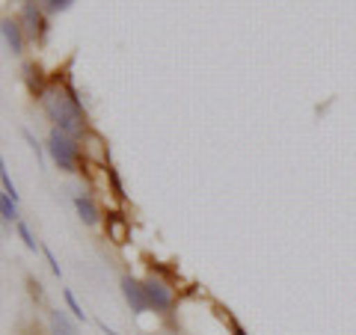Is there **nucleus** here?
I'll return each mask as SVG.
<instances>
[{
    "instance_id": "nucleus-17",
    "label": "nucleus",
    "mask_w": 356,
    "mask_h": 335,
    "mask_svg": "<svg viewBox=\"0 0 356 335\" xmlns=\"http://www.w3.org/2000/svg\"><path fill=\"white\" fill-rule=\"evenodd\" d=\"M107 178H110V187H113V193L119 199H125V187H122V178H119V172L113 170V166H107Z\"/></svg>"
},
{
    "instance_id": "nucleus-3",
    "label": "nucleus",
    "mask_w": 356,
    "mask_h": 335,
    "mask_svg": "<svg viewBox=\"0 0 356 335\" xmlns=\"http://www.w3.org/2000/svg\"><path fill=\"white\" fill-rule=\"evenodd\" d=\"M143 291H146V303L152 311H158V315H166V311H172L175 309V294H172V288L163 282V279H143Z\"/></svg>"
},
{
    "instance_id": "nucleus-19",
    "label": "nucleus",
    "mask_w": 356,
    "mask_h": 335,
    "mask_svg": "<svg viewBox=\"0 0 356 335\" xmlns=\"http://www.w3.org/2000/svg\"><path fill=\"white\" fill-rule=\"evenodd\" d=\"M30 291H33V297H36V300H42V285L36 282V279H30Z\"/></svg>"
},
{
    "instance_id": "nucleus-14",
    "label": "nucleus",
    "mask_w": 356,
    "mask_h": 335,
    "mask_svg": "<svg viewBox=\"0 0 356 335\" xmlns=\"http://www.w3.org/2000/svg\"><path fill=\"white\" fill-rule=\"evenodd\" d=\"M63 300H65V306H69V311L74 315V320H86V311L81 309V303H77V297L69 291V288L63 291Z\"/></svg>"
},
{
    "instance_id": "nucleus-12",
    "label": "nucleus",
    "mask_w": 356,
    "mask_h": 335,
    "mask_svg": "<svg viewBox=\"0 0 356 335\" xmlns=\"http://www.w3.org/2000/svg\"><path fill=\"white\" fill-rule=\"evenodd\" d=\"M15 231H18V238L24 240V247H27L30 252H36V250H39V243H36V238H33V231H30V226H27L24 220H18V222H15Z\"/></svg>"
},
{
    "instance_id": "nucleus-6",
    "label": "nucleus",
    "mask_w": 356,
    "mask_h": 335,
    "mask_svg": "<svg viewBox=\"0 0 356 335\" xmlns=\"http://www.w3.org/2000/svg\"><path fill=\"white\" fill-rule=\"evenodd\" d=\"M0 36H3L6 48L13 54H24V27L13 18H3L0 21Z\"/></svg>"
},
{
    "instance_id": "nucleus-4",
    "label": "nucleus",
    "mask_w": 356,
    "mask_h": 335,
    "mask_svg": "<svg viewBox=\"0 0 356 335\" xmlns=\"http://www.w3.org/2000/svg\"><path fill=\"white\" fill-rule=\"evenodd\" d=\"M119 288H122V297H125V303L131 306L134 315H143V311H149L146 291H143V282H140V279H134L131 273H125V276L119 279Z\"/></svg>"
},
{
    "instance_id": "nucleus-16",
    "label": "nucleus",
    "mask_w": 356,
    "mask_h": 335,
    "mask_svg": "<svg viewBox=\"0 0 356 335\" xmlns=\"http://www.w3.org/2000/svg\"><path fill=\"white\" fill-rule=\"evenodd\" d=\"M21 133H24V140L30 142V149H33V152H36V161H39V166H44V149L39 146V140H36V137H33V131H27V128H24V131H21Z\"/></svg>"
},
{
    "instance_id": "nucleus-13",
    "label": "nucleus",
    "mask_w": 356,
    "mask_h": 335,
    "mask_svg": "<svg viewBox=\"0 0 356 335\" xmlns=\"http://www.w3.org/2000/svg\"><path fill=\"white\" fill-rule=\"evenodd\" d=\"M0 184H3V193H6V196H13L15 202H18V190H15V181H13V175H9L3 158H0Z\"/></svg>"
},
{
    "instance_id": "nucleus-7",
    "label": "nucleus",
    "mask_w": 356,
    "mask_h": 335,
    "mask_svg": "<svg viewBox=\"0 0 356 335\" xmlns=\"http://www.w3.org/2000/svg\"><path fill=\"white\" fill-rule=\"evenodd\" d=\"M74 211H77V217H81L86 226H98V220H102V214H98V205L86 193L74 196Z\"/></svg>"
},
{
    "instance_id": "nucleus-8",
    "label": "nucleus",
    "mask_w": 356,
    "mask_h": 335,
    "mask_svg": "<svg viewBox=\"0 0 356 335\" xmlns=\"http://www.w3.org/2000/svg\"><path fill=\"white\" fill-rule=\"evenodd\" d=\"M48 320H51V332L54 335H77V323L65 315L63 309H51L48 311Z\"/></svg>"
},
{
    "instance_id": "nucleus-21",
    "label": "nucleus",
    "mask_w": 356,
    "mask_h": 335,
    "mask_svg": "<svg viewBox=\"0 0 356 335\" xmlns=\"http://www.w3.org/2000/svg\"><path fill=\"white\" fill-rule=\"evenodd\" d=\"M170 335H178V332H170Z\"/></svg>"
},
{
    "instance_id": "nucleus-11",
    "label": "nucleus",
    "mask_w": 356,
    "mask_h": 335,
    "mask_svg": "<svg viewBox=\"0 0 356 335\" xmlns=\"http://www.w3.org/2000/svg\"><path fill=\"white\" fill-rule=\"evenodd\" d=\"M24 77H27V89L33 95H42V81H39V69H36V63H27L24 65Z\"/></svg>"
},
{
    "instance_id": "nucleus-10",
    "label": "nucleus",
    "mask_w": 356,
    "mask_h": 335,
    "mask_svg": "<svg viewBox=\"0 0 356 335\" xmlns=\"http://www.w3.org/2000/svg\"><path fill=\"white\" fill-rule=\"evenodd\" d=\"M107 229H110V238H113L116 243H125L128 234H125V220H122V214H110L107 217Z\"/></svg>"
},
{
    "instance_id": "nucleus-9",
    "label": "nucleus",
    "mask_w": 356,
    "mask_h": 335,
    "mask_svg": "<svg viewBox=\"0 0 356 335\" xmlns=\"http://www.w3.org/2000/svg\"><path fill=\"white\" fill-rule=\"evenodd\" d=\"M0 220H9V222H18V202L13 196H6V193H0Z\"/></svg>"
},
{
    "instance_id": "nucleus-20",
    "label": "nucleus",
    "mask_w": 356,
    "mask_h": 335,
    "mask_svg": "<svg viewBox=\"0 0 356 335\" xmlns=\"http://www.w3.org/2000/svg\"><path fill=\"white\" fill-rule=\"evenodd\" d=\"M98 327H102V332H104V335H116L113 329H110V327H107V323H104V320H102V323H98Z\"/></svg>"
},
{
    "instance_id": "nucleus-1",
    "label": "nucleus",
    "mask_w": 356,
    "mask_h": 335,
    "mask_svg": "<svg viewBox=\"0 0 356 335\" xmlns=\"http://www.w3.org/2000/svg\"><path fill=\"white\" fill-rule=\"evenodd\" d=\"M39 101H42L44 116L54 122V128H60L63 133H69L74 140L86 137V110L81 104V98H77V89L69 72H65L63 81H51L44 86Z\"/></svg>"
},
{
    "instance_id": "nucleus-5",
    "label": "nucleus",
    "mask_w": 356,
    "mask_h": 335,
    "mask_svg": "<svg viewBox=\"0 0 356 335\" xmlns=\"http://www.w3.org/2000/svg\"><path fill=\"white\" fill-rule=\"evenodd\" d=\"M21 21H24V30L30 33L33 39H42L44 33H48V21H44V15H42V3L39 0H27L24 3V9H21Z\"/></svg>"
},
{
    "instance_id": "nucleus-18",
    "label": "nucleus",
    "mask_w": 356,
    "mask_h": 335,
    "mask_svg": "<svg viewBox=\"0 0 356 335\" xmlns=\"http://www.w3.org/2000/svg\"><path fill=\"white\" fill-rule=\"evenodd\" d=\"M42 252H44V259H48V264H51V273H54V276H57V279H60V276H63V267H60V261H57V259H54V252H51V247H42Z\"/></svg>"
},
{
    "instance_id": "nucleus-15",
    "label": "nucleus",
    "mask_w": 356,
    "mask_h": 335,
    "mask_svg": "<svg viewBox=\"0 0 356 335\" xmlns=\"http://www.w3.org/2000/svg\"><path fill=\"white\" fill-rule=\"evenodd\" d=\"M44 13H51V15H57V13H65V9H72L74 0H39Z\"/></svg>"
},
{
    "instance_id": "nucleus-2",
    "label": "nucleus",
    "mask_w": 356,
    "mask_h": 335,
    "mask_svg": "<svg viewBox=\"0 0 356 335\" xmlns=\"http://www.w3.org/2000/svg\"><path fill=\"white\" fill-rule=\"evenodd\" d=\"M48 154L51 161L57 163V170L63 172H77V166H81V140L69 137V133H63L60 128H51L48 133Z\"/></svg>"
}]
</instances>
